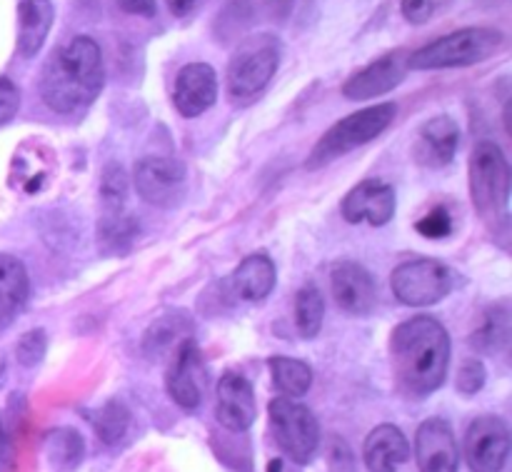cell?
Instances as JSON below:
<instances>
[{"instance_id": "11", "label": "cell", "mask_w": 512, "mask_h": 472, "mask_svg": "<svg viewBox=\"0 0 512 472\" xmlns=\"http://www.w3.org/2000/svg\"><path fill=\"white\" fill-rule=\"evenodd\" d=\"M165 390L170 400L183 410H198L203 403L205 360L193 338H185L170 355Z\"/></svg>"}, {"instance_id": "39", "label": "cell", "mask_w": 512, "mask_h": 472, "mask_svg": "<svg viewBox=\"0 0 512 472\" xmlns=\"http://www.w3.org/2000/svg\"><path fill=\"white\" fill-rule=\"evenodd\" d=\"M268 472H283V460H270Z\"/></svg>"}, {"instance_id": "22", "label": "cell", "mask_w": 512, "mask_h": 472, "mask_svg": "<svg viewBox=\"0 0 512 472\" xmlns=\"http://www.w3.org/2000/svg\"><path fill=\"white\" fill-rule=\"evenodd\" d=\"M55 8L50 0H18V53L35 58L53 28Z\"/></svg>"}, {"instance_id": "18", "label": "cell", "mask_w": 512, "mask_h": 472, "mask_svg": "<svg viewBox=\"0 0 512 472\" xmlns=\"http://www.w3.org/2000/svg\"><path fill=\"white\" fill-rule=\"evenodd\" d=\"M218 100V75L208 63H190L175 78L173 103L183 118H198Z\"/></svg>"}, {"instance_id": "36", "label": "cell", "mask_w": 512, "mask_h": 472, "mask_svg": "<svg viewBox=\"0 0 512 472\" xmlns=\"http://www.w3.org/2000/svg\"><path fill=\"white\" fill-rule=\"evenodd\" d=\"M125 13L143 15V18H153L158 13V3L155 0H115Z\"/></svg>"}, {"instance_id": "15", "label": "cell", "mask_w": 512, "mask_h": 472, "mask_svg": "<svg viewBox=\"0 0 512 472\" xmlns=\"http://www.w3.org/2000/svg\"><path fill=\"white\" fill-rule=\"evenodd\" d=\"M330 290L340 310L348 315H368L373 313L375 298V280L368 270L353 260H340L330 270Z\"/></svg>"}, {"instance_id": "7", "label": "cell", "mask_w": 512, "mask_h": 472, "mask_svg": "<svg viewBox=\"0 0 512 472\" xmlns=\"http://www.w3.org/2000/svg\"><path fill=\"white\" fill-rule=\"evenodd\" d=\"M275 443L298 465H310L320 448V423L313 410L293 398H275L268 408Z\"/></svg>"}, {"instance_id": "26", "label": "cell", "mask_w": 512, "mask_h": 472, "mask_svg": "<svg viewBox=\"0 0 512 472\" xmlns=\"http://www.w3.org/2000/svg\"><path fill=\"white\" fill-rule=\"evenodd\" d=\"M270 375H273L275 388L283 393V398H303L313 385V370L308 363L295 358H283L275 355L268 360Z\"/></svg>"}, {"instance_id": "10", "label": "cell", "mask_w": 512, "mask_h": 472, "mask_svg": "<svg viewBox=\"0 0 512 472\" xmlns=\"http://www.w3.org/2000/svg\"><path fill=\"white\" fill-rule=\"evenodd\" d=\"M473 472H503L510 458V430L498 415H480L470 423L463 445Z\"/></svg>"}, {"instance_id": "13", "label": "cell", "mask_w": 512, "mask_h": 472, "mask_svg": "<svg viewBox=\"0 0 512 472\" xmlns=\"http://www.w3.org/2000/svg\"><path fill=\"white\" fill-rule=\"evenodd\" d=\"M410 55L403 50H395V53H385L383 58L373 60L370 65H365L363 70L353 75V78L345 80L343 95L348 100H370L378 98V95L390 93V90L398 88L405 80L410 70Z\"/></svg>"}, {"instance_id": "30", "label": "cell", "mask_w": 512, "mask_h": 472, "mask_svg": "<svg viewBox=\"0 0 512 472\" xmlns=\"http://www.w3.org/2000/svg\"><path fill=\"white\" fill-rule=\"evenodd\" d=\"M128 193H130V178L125 173L123 165L108 163L100 178V205L103 210H123L128 208Z\"/></svg>"}, {"instance_id": "1", "label": "cell", "mask_w": 512, "mask_h": 472, "mask_svg": "<svg viewBox=\"0 0 512 472\" xmlns=\"http://www.w3.org/2000/svg\"><path fill=\"white\" fill-rule=\"evenodd\" d=\"M390 363L405 398L423 400L443 388L450 368V335L433 315H415L390 335Z\"/></svg>"}, {"instance_id": "14", "label": "cell", "mask_w": 512, "mask_h": 472, "mask_svg": "<svg viewBox=\"0 0 512 472\" xmlns=\"http://www.w3.org/2000/svg\"><path fill=\"white\" fill-rule=\"evenodd\" d=\"M415 463L420 472H458L460 453L448 420L430 418L415 433Z\"/></svg>"}, {"instance_id": "34", "label": "cell", "mask_w": 512, "mask_h": 472, "mask_svg": "<svg viewBox=\"0 0 512 472\" xmlns=\"http://www.w3.org/2000/svg\"><path fill=\"white\" fill-rule=\"evenodd\" d=\"M485 365L480 360H465L458 370V378H455V385H458V393L463 395H478L480 390L485 388Z\"/></svg>"}, {"instance_id": "25", "label": "cell", "mask_w": 512, "mask_h": 472, "mask_svg": "<svg viewBox=\"0 0 512 472\" xmlns=\"http://www.w3.org/2000/svg\"><path fill=\"white\" fill-rule=\"evenodd\" d=\"M45 455H48V463L58 472L78 470L85 458L83 435L73 428L50 430L48 438H45Z\"/></svg>"}, {"instance_id": "31", "label": "cell", "mask_w": 512, "mask_h": 472, "mask_svg": "<svg viewBox=\"0 0 512 472\" xmlns=\"http://www.w3.org/2000/svg\"><path fill=\"white\" fill-rule=\"evenodd\" d=\"M45 350H48V338H45V330H40V328L28 330V333L18 340V345H15V360H18V365H23V368L30 370V368H35V365L43 363Z\"/></svg>"}, {"instance_id": "35", "label": "cell", "mask_w": 512, "mask_h": 472, "mask_svg": "<svg viewBox=\"0 0 512 472\" xmlns=\"http://www.w3.org/2000/svg\"><path fill=\"white\" fill-rule=\"evenodd\" d=\"M20 93L18 85L8 78H0V125L10 123L18 115Z\"/></svg>"}, {"instance_id": "16", "label": "cell", "mask_w": 512, "mask_h": 472, "mask_svg": "<svg viewBox=\"0 0 512 472\" xmlns=\"http://www.w3.org/2000/svg\"><path fill=\"white\" fill-rule=\"evenodd\" d=\"M215 418L230 433H245L255 423V390L245 375L228 370L218 380Z\"/></svg>"}, {"instance_id": "24", "label": "cell", "mask_w": 512, "mask_h": 472, "mask_svg": "<svg viewBox=\"0 0 512 472\" xmlns=\"http://www.w3.org/2000/svg\"><path fill=\"white\" fill-rule=\"evenodd\" d=\"M98 238L103 250L108 253L125 255L130 245L138 238V220L128 215V208L123 210H103L98 225Z\"/></svg>"}, {"instance_id": "17", "label": "cell", "mask_w": 512, "mask_h": 472, "mask_svg": "<svg viewBox=\"0 0 512 472\" xmlns=\"http://www.w3.org/2000/svg\"><path fill=\"white\" fill-rule=\"evenodd\" d=\"M460 143V128L450 115H435L425 120L413 143V158L420 168H445L453 163Z\"/></svg>"}, {"instance_id": "12", "label": "cell", "mask_w": 512, "mask_h": 472, "mask_svg": "<svg viewBox=\"0 0 512 472\" xmlns=\"http://www.w3.org/2000/svg\"><path fill=\"white\" fill-rule=\"evenodd\" d=\"M395 208H398V198H395L393 185L378 178H368L345 195L340 213L353 225L370 223L375 228H383L395 218Z\"/></svg>"}, {"instance_id": "27", "label": "cell", "mask_w": 512, "mask_h": 472, "mask_svg": "<svg viewBox=\"0 0 512 472\" xmlns=\"http://www.w3.org/2000/svg\"><path fill=\"white\" fill-rule=\"evenodd\" d=\"M510 313L505 305H495L485 313L483 325L475 330V335L470 338V343L485 355H493L500 353L503 348H508V340H510Z\"/></svg>"}, {"instance_id": "8", "label": "cell", "mask_w": 512, "mask_h": 472, "mask_svg": "<svg viewBox=\"0 0 512 472\" xmlns=\"http://www.w3.org/2000/svg\"><path fill=\"white\" fill-rule=\"evenodd\" d=\"M455 273L433 258L408 260L390 275L393 295L408 308H430L453 293Z\"/></svg>"}, {"instance_id": "23", "label": "cell", "mask_w": 512, "mask_h": 472, "mask_svg": "<svg viewBox=\"0 0 512 472\" xmlns=\"http://www.w3.org/2000/svg\"><path fill=\"white\" fill-rule=\"evenodd\" d=\"M193 323L183 313H170L165 318L155 320L143 338V350L150 360H160L163 355H173V350L190 338Z\"/></svg>"}, {"instance_id": "2", "label": "cell", "mask_w": 512, "mask_h": 472, "mask_svg": "<svg viewBox=\"0 0 512 472\" xmlns=\"http://www.w3.org/2000/svg\"><path fill=\"white\" fill-rule=\"evenodd\" d=\"M103 85L105 65L100 45L88 35H75L43 65L40 98L53 113L75 115L98 100Z\"/></svg>"}, {"instance_id": "33", "label": "cell", "mask_w": 512, "mask_h": 472, "mask_svg": "<svg viewBox=\"0 0 512 472\" xmlns=\"http://www.w3.org/2000/svg\"><path fill=\"white\" fill-rule=\"evenodd\" d=\"M450 0H403L400 10H403V18L413 25H425L440 13V10L448 5Z\"/></svg>"}, {"instance_id": "32", "label": "cell", "mask_w": 512, "mask_h": 472, "mask_svg": "<svg viewBox=\"0 0 512 472\" xmlns=\"http://www.w3.org/2000/svg\"><path fill=\"white\" fill-rule=\"evenodd\" d=\"M415 230L428 240H443L453 233V215L448 213V208L440 205V208H433L430 213H425L415 223Z\"/></svg>"}, {"instance_id": "4", "label": "cell", "mask_w": 512, "mask_h": 472, "mask_svg": "<svg viewBox=\"0 0 512 472\" xmlns=\"http://www.w3.org/2000/svg\"><path fill=\"white\" fill-rule=\"evenodd\" d=\"M505 43V35L498 28H460L455 33L433 40L425 48L410 55V70H443L463 68L488 60Z\"/></svg>"}, {"instance_id": "21", "label": "cell", "mask_w": 512, "mask_h": 472, "mask_svg": "<svg viewBox=\"0 0 512 472\" xmlns=\"http://www.w3.org/2000/svg\"><path fill=\"white\" fill-rule=\"evenodd\" d=\"M275 263L270 255L265 253H253L245 260H240V265L235 268V273L230 275V290L238 295L240 300H248V303H260V300L268 298L275 288Z\"/></svg>"}, {"instance_id": "20", "label": "cell", "mask_w": 512, "mask_h": 472, "mask_svg": "<svg viewBox=\"0 0 512 472\" xmlns=\"http://www.w3.org/2000/svg\"><path fill=\"white\" fill-rule=\"evenodd\" d=\"M30 295V278L23 260L10 253H0V330L10 328Z\"/></svg>"}, {"instance_id": "37", "label": "cell", "mask_w": 512, "mask_h": 472, "mask_svg": "<svg viewBox=\"0 0 512 472\" xmlns=\"http://www.w3.org/2000/svg\"><path fill=\"white\" fill-rule=\"evenodd\" d=\"M208 0H168V10L175 18H188V15L198 13Z\"/></svg>"}, {"instance_id": "3", "label": "cell", "mask_w": 512, "mask_h": 472, "mask_svg": "<svg viewBox=\"0 0 512 472\" xmlns=\"http://www.w3.org/2000/svg\"><path fill=\"white\" fill-rule=\"evenodd\" d=\"M470 198L493 233L508 230L510 163L493 140H480L470 155Z\"/></svg>"}, {"instance_id": "6", "label": "cell", "mask_w": 512, "mask_h": 472, "mask_svg": "<svg viewBox=\"0 0 512 472\" xmlns=\"http://www.w3.org/2000/svg\"><path fill=\"white\" fill-rule=\"evenodd\" d=\"M280 53H283V45L270 33L250 35L248 40H243L228 63L230 100L248 103L255 95L263 93L278 70Z\"/></svg>"}, {"instance_id": "9", "label": "cell", "mask_w": 512, "mask_h": 472, "mask_svg": "<svg viewBox=\"0 0 512 472\" xmlns=\"http://www.w3.org/2000/svg\"><path fill=\"white\" fill-rule=\"evenodd\" d=\"M135 193L155 208H178L188 193V168L175 158L150 155L133 170Z\"/></svg>"}, {"instance_id": "29", "label": "cell", "mask_w": 512, "mask_h": 472, "mask_svg": "<svg viewBox=\"0 0 512 472\" xmlns=\"http://www.w3.org/2000/svg\"><path fill=\"white\" fill-rule=\"evenodd\" d=\"M90 423H93L95 435H98L105 445H115L125 438V433H128L130 413L120 400H108V403L90 418Z\"/></svg>"}, {"instance_id": "38", "label": "cell", "mask_w": 512, "mask_h": 472, "mask_svg": "<svg viewBox=\"0 0 512 472\" xmlns=\"http://www.w3.org/2000/svg\"><path fill=\"white\" fill-rule=\"evenodd\" d=\"M10 455V428L5 425L3 415H0V463H5Z\"/></svg>"}, {"instance_id": "19", "label": "cell", "mask_w": 512, "mask_h": 472, "mask_svg": "<svg viewBox=\"0 0 512 472\" xmlns=\"http://www.w3.org/2000/svg\"><path fill=\"white\" fill-rule=\"evenodd\" d=\"M410 443L403 430L383 423L365 438L363 460L370 472H398L400 465L408 463Z\"/></svg>"}, {"instance_id": "5", "label": "cell", "mask_w": 512, "mask_h": 472, "mask_svg": "<svg viewBox=\"0 0 512 472\" xmlns=\"http://www.w3.org/2000/svg\"><path fill=\"white\" fill-rule=\"evenodd\" d=\"M395 113H398V105L380 103L338 120L333 128L325 130L323 138L310 150V158L305 160V168L318 170L323 165H328L330 160L340 158V155L350 153V150L360 148V145H368L370 140L383 135L393 125Z\"/></svg>"}, {"instance_id": "28", "label": "cell", "mask_w": 512, "mask_h": 472, "mask_svg": "<svg viewBox=\"0 0 512 472\" xmlns=\"http://www.w3.org/2000/svg\"><path fill=\"white\" fill-rule=\"evenodd\" d=\"M325 300L315 285H303L295 295V325L303 338H315L323 328Z\"/></svg>"}]
</instances>
